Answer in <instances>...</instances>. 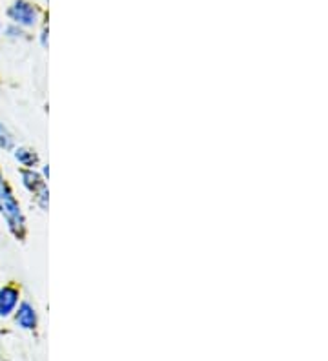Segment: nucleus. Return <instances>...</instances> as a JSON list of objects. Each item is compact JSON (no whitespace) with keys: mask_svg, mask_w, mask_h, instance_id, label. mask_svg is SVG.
<instances>
[{"mask_svg":"<svg viewBox=\"0 0 328 361\" xmlns=\"http://www.w3.org/2000/svg\"><path fill=\"white\" fill-rule=\"evenodd\" d=\"M0 217L11 238L24 241L28 238V219L22 210V204L15 194L13 186L9 185L8 177L0 170Z\"/></svg>","mask_w":328,"mask_h":361,"instance_id":"obj_1","label":"nucleus"},{"mask_svg":"<svg viewBox=\"0 0 328 361\" xmlns=\"http://www.w3.org/2000/svg\"><path fill=\"white\" fill-rule=\"evenodd\" d=\"M18 179L22 188L31 195V201L40 212H48L49 208V188L48 180L40 176L39 168H18Z\"/></svg>","mask_w":328,"mask_h":361,"instance_id":"obj_2","label":"nucleus"},{"mask_svg":"<svg viewBox=\"0 0 328 361\" xmlns=\"http://www.w3.org/2000/svg\"><path fill=\"white\" fill-rule=\"evenodd\" d=\"M6 17L9 18V23L17 24L22 30H30L39 24L40 11L28 0H15L13 4L6 9Z\"/></svg>","mask_w":328,"mask_h":361,"instance_id":"obj_3","label":"nucleus"},{"mask_svg":"<svg viewBox=\"0 0 328 361\" xmlns=\"http://www.w3.org/2000/svg\"><path fill=\"white\" fill-rule=\"evenodd\" d=\"M13 323L17 329L24 332H35L39 329L40 317L39 312H37V307L31 301L20 300L17 310L13 312Z\"/></svg>","mask_w":328,"mask_h":361,"instance_id":"obj_4","label":"nucleus"},{"mask_svg":"<svg viewBox=\"0 0 328 361\" xmlns=\"http://www.w3.org/2000/svg\"><path fill=\"white\" fill-rule=\"evenodd\" d=\"M22 300V292L15 283L0 286V319H9Z\"/></svg>","mask_w":328,"mask_h":361,"instance_id":"obj_5","label":"nucleus"},{"mask_svg":"<svg viewBox=\"0 0 328 361\" xmlns=\"http://www.w3.org/2000/svg\"><path fill=\"white\" fill-rule=\"evenodd\" d=\"M11 157L18 164V168H39L42 164L40 163L39 152L26 145L15 146L13 150H11Z\"/></svg>","mask_w":328,"mask_h":361,"instance_id":"obj_6","label":"nucleus"},{"mask_svg":"<svg viewBox=\"0 0 328 361\" xmlns=\"http://www.w3.org/2000/svg\"><path fill=\"white\" fill-rule=\"evenodd\" d=\"M15 146H17V137L15 133L9 130L8 124H4L0 121V152H8L11 154Z\"/></svg>","mask_w":328,"mask_h":361,"instance_id":"obj_7","label":"nucleus"},{"mask_svg":"<svg viewBox=\"0 0 328 361\" xmlns=\"http://www.w3.org/2000/svg\"><path fill=\"white\" fill-rule=\"evenodd\" d=\"M2 33H4V37H8V39L11 40H22L24 39V35H26L22 27H18L17 24H11V23H9L6 27H2Z\"/></svg>","mask_w":328,"mask_h":361,"instance_id":"obj_8","label":"nucleus"},{"mask_svg":"<svg viewBox=\"0 0 328 361\" xmlns=\"http://www.w3.org/2000/svg\"><path fill=\"white\" fill-rule=\"evenodd\" d=\"M40 46H42V48H48V27L46 26L40 31Z\"/></svg>","mask_w":328,"mask_h":361,"instance_id":"obj_9","label":"nucleus"},{"mask_svg":"<svg viewBox=\"0 0 328 361\" xmlns=\"http://www.w3.org/2000/svg\"><path fill=\"white\" fill-rule=\"evenodd\" d=\"M39 172H40V176L44 177V179L48 180L49 179V164H40Z\"/></svg>","mask_w":328,"mask_h":361,"instance_id":"obj_10","label":"nucleus"},{"mask_svg":"<svg viewBox=\"0 0 328 361\" xmlns=\"http://www.w3.org/2000/svg\"><path fill=\"white\" fill-rule=\"evenodd\" d=\"M2 27L4 26H2V23H0V35H2Z\"/></svg>","mask_w":328,"mask_h":361,"instance_id":"obj_11","label":"nucleus"}]
</instances>
